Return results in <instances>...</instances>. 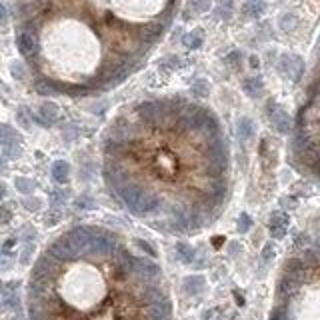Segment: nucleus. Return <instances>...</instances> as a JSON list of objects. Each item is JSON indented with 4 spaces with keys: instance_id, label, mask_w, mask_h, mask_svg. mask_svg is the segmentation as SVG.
<instances>
[{
    "instance_id": "4",
    "label": "nucleus",
    "mask_w": 320,
    "mask_h": 320,
    "mask_svg": "<svg viewBox=\"0 0 320 320\" xmlns=\"http://www.w3.org/2000/svg\"><path fill=\"white\" fill-rule=\"evenodd\" d=\"M48 252H50L52 256H56L60 262H64V260H74L76 256H80L78 250L72 246V242H70V238H68L66 234L60 236L56 242H52V244L48 246Z\"/></svg>"
},
{
    "instance_id": "24",
    "label": "nucleus",
    "mask_w": 320,
    "mask_h": 320,
    "mask_svg": "<svg viewBox=\"0 0 320 320\" xmlns=\"http://www.w3.org/2000/svg\"><path fill=\"white\" fill-rule=\"evenodd\" d=\"M252 226V218L246 214V212H242L240 218H238V232H248Z\"/></svg>"
},
{
    "instance_id": "36",
    "label": "nucleus",
    "mask_w": 320,
    "mask_h": 320,
    "mask_svg": "<svg viewBox=\"0 0 320 320\" xmlns=\"http://www.w3.org/2000/svg\"><path fill=\"white\" fill-rule=\"evenodd\" d=\"M76 132H78V128H76V126H68V128H66V138H68V140H70V138H74V136H76Z\"/></svg>"
},
{
    "instance_id": "19",
    "label": "nucleus",
    "mask_w": 320,
    "mask_h": 320,
    "mask_svg": "<svg viewBox=\"0 0 320 320\" xmlns=\"http://www.w3.org/2000/svg\"><path fill=\"white\" fill-rule=\"evenodd\" d=\"M184 44H186V48H200L202 46V34H200V30H194V32H188L186 36H184Z\"/></svg>"
},
{
    "instance_id": "30",
    "label": "nucleus",
    "mask_w": 320,
    "mask_h": 320,
    "mask_svg": "<svg viewBox=\"0 0 320 320\" xmlns=\"http://www.w3.org/2000/svg\"><path fill=\"white\" fill-rule=\"evenodd\" d=\"M12 74H14L18 80H24V68H22V64L16 62V64L12 66Z\"/></svg>"
},
{
    "instance_id": "35",
    "label": "nucleus",
    "mask_w": 320,
    "mask_h": 320,
    "mask_svg": "<svg viewBox=\"0 0 320 320\" xmlns=\"http://www.w3.org/2000/svg\"><path fill=\"white\" fill-rule=\"evenodd\" d=\"M296 246H300V248L302 246H308V236L306 234H298L296 236Z\"/></svg>"
},
{
    "instance_id": "25",
    "label": "nucleus",
    "mask_w": 320,
    "mask_h": 320,
    "mask_svg": "<svg viewBox=\"0 0 320 320\" xmlns=\"http://www.w3.org/2000/svg\"><path fill=\"white\" fill-rule=\"evenodd\" d=\"M280 26H282V30H292L296 26V16L294 14H284L280 18Z\"/></svg>"
},
{
    "instance_id": "28",
    "label": "nucleus",
    "mask_w": 320,
    "mask_h": 320,
    "mask_svg": "<svg viewBox=\"0 0 320 320\" xmlns=\"http://www.w3.org/2000/svg\"><path fill=\"white\" fill-rule=\"evenodd\" d=\"M274 256V248H272V244H266L264 246V250H262V260H270Z\"/></svg>"
},
{
    "instance_id": "8",
    "label": "nucleus",
    "mask_w": 320,
    "mask_h": 320,
    "mask_svg": "<svg viewBox=\"0 0 320 320\" xmlns=\"http://www.w3.org/2000/svg\"><path fill=\"white\" fill-rule=\"evenodd\" d=\"M288 222H290V218H288V214L286 212H282V210H276V212H272L270 214V234H272V238H282L284 234H286V228H288Z\"/></svg>"
},
{
    "instance_id": "27",
    "label": "nucleus",
    "mask_w": 320,
    "mask_h": 320,
    "mask_svg": "<svg viewBox=\"0 0 320 320\" xmlns=\"http://www.w3.org/2000/svg\"><path fill=\"white\" fill-rule=\"evenodd\" d=\"M16 240H18L16 236H12V238H8V240H6L4 244H2V252H4V254H10V250H12L14 246H16Z\"/></svg>"
},
{
    "instance_id": "23",
    "label": "nucleus",
    "mask_w": 320,
    "mask_h": 320,
    "mask_svg": "<svg viewBox=\"0 0 320 320\" xmlns=\"http://www.w3.org/2000/svg\"><path fill=\"white\" fill-rule=\"evenodd\" d=\"M50 200H52V204H54V206L64 204L68 200V190H54L50 194Z\"/></svg>"
},
{
    "instance_id": "17",
    "label": "nucleus",
    "mask_w": 320,
    "mask_h": 320,
    "mask_svg": "<svg viewBox=\"0 0 320 320\" xmlns=\"http://www.w3.org/2000/svg\"><path fill=\"white\" fill-rule=\"evenodd\" d=\"M264 8H266V4L262 2V0H248V2L244 4V14L252 16V18H258V16H262Z\"/></svg>"
},
{
    "instance_id": "10",
    "label": "nucleus",
    "mask_w": 320,
    "mask_h": 320,
    "mask_svg": "<svg viewBox=\"0 0 320 320\" xmlns=\"http://www.w3.org/2000/svg\"><path fill=\"white\" fill-rule=\"evenodd\" d=\"M146 306H148L146 314L152 316V318H168L170 316V300L166 296L158 298V300H154V302H150Z\"/></svg>"
},
{
    "instance_id": "6",
    "label": "nucleus",
    "mask_w": 320,
    "mask_h": 320,
    "mask_svg": "<svg viewBox=\"0 0 320 320\" xmlns=\"http://www.w3.org/2000/svg\"><path fill=\"white\" fill-rule=\"evenodd\" d=\"M66 236L70 238V242H72V246L78 250V254H86V250H88V246H90V238H92V230H90V228L76 226V228L68 230Z\"/></svg>"
},
{
    "instance_id": "7",
    "label": "nucleus",
    "mask_w": 320,
    "mask_h": 320,
    "mask_svg": "<svg viewBox=\"0 0 320 320\" xmlns=\"http://www.w3.org/2000/svg\"><path fill=\"white\" fill-rule=\"evenodd\" d=\"M268 114H270V120H272V124H274V128L278 130V132H282V134H286V132H290V128H292V122H290V116H288V112H284L278 104H270L268 106Z\"/></svg>"
},
{
    "instance_id": "21",
    "label": "nucleus",
    "mask_w": 320,
    "mask_h": 320,
    "mask_svg": "<svg viewBox=\"0 0 320 320\" xmlns=\"http://www.w3.org/2000/svg\"><path fill=\"white\" fill-rule=\"evenodd\" d=\"M208 90H210V88H208V82L202 80V78L196 80V82L192 84V94H194V96H200V98H202V96H208Z\"/></svg>"
},
{
    "instance_id": "14",
    "label": "nucleus",
    "mask_w": 320,
    "mask_h": 320,
    "mask_svg": "<svg viewBox=\"0 0 320 320\" xmlns=\"http://www.w3.org/2000/svg\"><path fill=\"white\" fill-rule=\"evenodd\" d=\"M202 288H204V278H202V276H198V274L188 276V278L184 280V290H186V294H190V296L200 294V292H202Z\"/></svg>"
},
{
    "instance_id": "9",
    "label": "nucleus",
    "mask_w": 320,
    "mask_h": 320,
    "mask_svg": "<svg viewBox=\"0 0 320 320\" xmlns=\"http://www.w3.org/2000/svg\"><path fill=\"white\" fill-rule=\"evenodd\" d=\"M58 118V106L56 104H52V102H44L38 112H36V120L42 124V126H50V124H54Z\"/></svg>"
},
{
    "instance_id": "1",
    "label": "nucleus",
    "mask_w": 320,
    "mask_h": 320,
    "mask_svg": "<svg viewBox=\"0 0 320 320\" xmlns=\"http://www.w3.org/2000/svg\"><path fill=\"white\" fill-rule=\"evenodd\" d=\"M0 132H2V158L4 160L16 158L20 154V148H22V138L8 124H2Z\"/></svg>"
},
{
    "instance_id": "38",
    "label": "nucleus",
    "mask_w": 320,
    "mask_h": 320,
    "mask_svg": "<svg viewBox=\"0 0 320 320\" xmlns=\"http://www.w3.org/2000/svg\"><path fill=\"white\" fill-rule=\"evenodd\" d=\"M278 316H286V312H284L282 308H276V310L272 312V318H278Z\"/></svg>"
},
{
    "instance_id": "16",
    "label": "nucleus",
    "mask_w": 320,
    "mask_h": 320,
    "mask_svg": "<svg viewBox=\"0 0 320 320\" xmlns=\"http://www.w3.org/2000/svg\"><path fill=\"white\" fill-rule=\"evenodd\" d=\"M176 254H178V258H180L182 262H186V264H192L194 258H196V250H194L192 246H188L186 242H178V244H176Z\"/></svg>"
},
{
    "instance_id": "26",
    "label": "nucleus",
    "mask_w": 320,
    "mask_h": 320,
    "mask_svg": "<svg viewBox=\"0 0 320 320\" xmlns=\"http://www.w3.org/2000/svg\"><path fill=\"white\" fill-rule=\"evenodd\" d=\"M162 68H166V70H172V68H178L180 66V58L178 56H166L164 60H162V64H160Z\"/></svg>"
},
{
    "instance_id": "12",
    "label": "nucleus",
    "mask_w": 320,
    "mask_h": 320,
    "mask_svg": "<svg viewBox=\"0 0 320 320\" xmlns=\"http://www.w3.org/2000/svg\"><path fill=\"white\" fill-rule=\"evenodd\" d=\"M162 30H164V26H162V24L154 22V24H146V26L138 32V36H140V40H142L144 44H152L160 34H162Z\"/></svg>"
},
{
    "instance_id": "20",
    "label": "nucleus",
    "mask_w": 320,
    "mask_h": 320,
    "mask_svg": "<svg viewBox=\"0 0 320 320\" xmlns=\"http://www.w3.org/2000/svg\"><path fill=\"white\" fill-rule=\"evenodd\" d=\"M14 186H16L18 192H24V194H28V192L34 190V182H32L30 178H26V176H18V178L14 180Z\"/></svg>"
},
{
    "instance_id": "33",
    "label": "nucleus",
    "mask_w": 320,
    "mask_h": 320,
    "mask_svg": "<svg viewBox=\"0 0 320 320\" xmlns=\"http://www.w3.org/2000/svg\"><path fill=\"white\" fill-rule=\"evenodd\" d=\"M76 206H78V208H92V200L82 196V198H78V200H76Z\"/></svg>"
},
{
    "instance_id": "37",
    "label": "nucleus",
    "mask_w": 320,
    "mask_h": 320,
    "mask_svg": "<svg viewBox=\"0 0 320 320\" xmlns=\"http://www.w3.org/2000/svg\"><path fill=\"white\" fill-rule=\"evenodd\" d=\"M236 58H240V54H238V52H232V54L226 56V62H234Z\"/></svg>"
},
{
    "instance_id": "34",
    "label": "nucleus",
    "mask_w": 320,
    "mask_h": 320,
    "mask_svg": "<svg viewBox=\"0 0 320 320\" xmlns=\"http://www.w3.org/2000/svg\"><path fill=\"white\" fill-rule=\"evenodd\" d=\"M24 206L28 208V210H38V206H40V200H24Z\"/></svg>"
},
{
    "instance_id": "31",
    "label": "nucleus",
    "mask_w": 320,
    "mask_h": 320,
    "mask_svg": "<svg viewBox=\"0 0 320 320\" xmlns=\"http://www.w3.org/2000/svg\"><path fill=\"white\" fill-rule=\"evenodd\" d=\"M58 218H60L58 212H50V214H46V218H44V220H46V224H50V226H52V224H56V222H58Z\"/></svg>"
},
{
    "instance_id": "22",
    "label": "nucleus",
    "mask_w": 320,
    "mask_h": 320,
    "mask_svg": "<svg viewBox=\"0 0 320 320\" xmlns=\"http://www.w3.org/2000/svg\"><path fill=\"white\" fill-rule=\"evenodd\" d=\"M30 118H32V112H26L24 106H20L18 112H16V120H18V124H20V126H24V128H28V126H30V122H32Z\"/></svg>"
},
{
    "instance_id": "13",
    "label": "nucleus",
    "mask_w": 320,
    "mask_h": 320,
    "mask_svg": "<svg viewBox=\"0 0 320 320\" xmlns=\"http://www.w3.org/2000/svg\"><path fill=\"white\" fill-rule=\"evenodd\" d=\"M50 172H52V176H54V180H56L58 184H64V182L68 180V172H70V166H68V162H66V160H56V162L52 164Z\"/></svg>"
},
{
    "instance_id": "15",
    "label": "nucleus",
    "mask_w": 320,
    "mask_h": 320,
    "mask_svg": "<svg viewBox=\"0 0 320 320\" xmlns=\"http://www.w3.org/2000/svg\"><path fill=\"white\" fill-rule=\"evenodd\" d=\"M236 126H238L236 132H238V138H240V140H248V138L254 134V124H252V120H250L248 116H240Z\"/></svg>"
},
{
    "instance_id": "11",
    "label": "nucleus",
    "mask_w": 320,
    "mask_h": 320,
    "mask_svg": "<svg viewBox=\"0 0 320 320\" xmlns=\"http://www.w3.org/2000/svg\"><path fill=\"white\" fill-rule=\"evenodd\" d=\"M18 282H8L2 288V308L18 306Z\"/></svg>"
},
{
    "instance_id": "2",
    "label": "nucleus",
    "mask_w": 320,
    "mask_h": 320,
    "mask_svg": "<svg viewBox=\"0 0 320 320\" xmlns=\"http://www.w3.org/2000/svg\"><path fill=\"white\" fill-rule=\"evenodd\" d=\"M16 46H18V50H20L22 56H26L30 60L36 58V54H38V40H36L34 30L22 28L18 32V36H16Z\"/></svg>"
},
{
    "instance_id": "29",
    "label": "nucleus",
    "mask_w": 320,
    "mask_h": 320,
    "mask_svg": "<svg viewBox=\"0 0 320 320\" xmlns=\"http://www.w3.org/2000/svg\"><path fill=\"white\" fill-rule=\"evenodd\" d=\"M138 246H140V248H142V250H144V252L148 254V256H156L154 248H152V246H150V244H148L146 240H138Z\"/></svg>"
},
{
    "instance_id": "18",
    "label": "nucleus",
    "mask_w": 320,
    "mask_h": 320,
    "mask_svg": "<svg viewBox=\"0 0 320 320\" xmlns=\"http://www.w3.org/2000/svg\"><path fill=\"white\" fill-rule=\"evenodd\" d=\"M242 86H244V92H246L248 96H258V94L262 92V88H264L262 78H246Z\"/></svg>"
},
{
    "instance_id": "32",
    "label": "nucleus",
    "mask_w": 320,
    "mask_h": 320,
    "mask_svg": "<svg viewBox=\"0 0 320 320\" xmlns=\"http://www.w3.org/2000/svg\"><path fill=\"white\" fill-rule=\"evenodd\" d=\"M10 218H12L10 208H8V206H2V224H8V222H10Z\"/></svg>"
},
{
    "instance_id": "5",
    "label": "nucleus",
    "mask_w": 320,
    "mask_h": 320,
    "mask_svg": "<svg viewBox=\"0 0 320 320\" xmlns=\"http://www.w3.org/2000/svg\"><path fill=\"white\" fill-rule=\"evenodd\" d=\"M280 72L284 76H288L290 80L298 82L302 72H304V62L300 56H294V54H284L280 58Z\"/></svg>"
},
{
    "instance_id": "3",
    "label": "nucleus",
    "mask_w": 320,
    "mask_h": 320,
    "mask_svg": "<svg viewBox=\"0 0 320 320\" xmlns=\"http://www.w3.org/2000/svg\"><path fill=\"white\" fill-rule=\"evenodd\" d=\"M60 268V260L56 256H52L48 250L44 252V256L36 262L34 270H32V278H48L52 274H56Z\"/></svg>"
}]
</instances>
